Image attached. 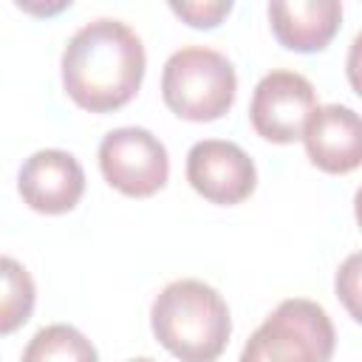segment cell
Masks as SVG:
<instances>
[{"mask_svg":"<svg viewBox=\"0 0 362 362\" xmlns=\"http://www.w3.org/2000/svg\"><path fill=\"white\" fill-rule=\"evenodd\" d=\"M141 37L122 20L96 17L76 28L62 51V88L90 113H110L124 107L144 79Z\"/></svg>","mask_w":362,"mask_h":362,"instance_id":"cell-1","label":"cell"},{"mask_svg":"<svg viewBox=\"0 0 362 362\" xmlns=\"http://www.w3.org/2000/svg\"><path fill=\"white\" fill-rule=\"evenodd\" d=\"M156 339L178 362H215L232 334L226 300L204 280L167 283L150 308Z\"/></svg>","mask_w":362,"mask_h":362,"instance_id":"cell-2","label":"cell"},{"mask_svg":"<svg viewBox=\"0 0 362 362\" xmlns=\"http://www.w3.org/2000/svg\"><path fill=\"white\" fill-rule=\"evenodd\" d=\"M238 93L235 65L215 48L187 45L170 54L161 71L164 105L187 122H215L232 105Z\"/></svg>","mask_w":362,"mask_h":362,"instance_id":"cell-3","label":"cell"},{"mask_svg":"<svg viewBox=\"0 0 362 362\" xmlns=\"http://www.w3.org/2000/svg\"><path fill=\"white\" fill-rule=\"evenodd\" d=\"M334 345L328 311L314 300L288 297L246 339L238 362H331Z\"/></svg>","mask_w":362,"mask_h":362,"instance_id":"cell-4","label":"cell"},{"mask_svg":"<svg viewBox=\"0 0 362 362\" xmlns=\"http://www.w3.org/2000/svg\"><path fill=\"white\" fill-rule=\"evenodd\" d=\"M105 181L127 198H150L170 178V156L147 127H116L99 144Z\"/></svg>","mask_w":362,"mask_h":362,"instance_id":"cell-5","label":"cell"},{"mask_svg":"<svg viewBox=\"0 0 362 362\" xmlns=\"http://www.w3.org/2000/svg\"><path fill=\"white\" fill-rule=\"evenodd\" d=\"M317 110L314 85L297 71H269L252 93L249 122L257 136L272 144H291L303 139L311 113Z\"/></svg>","mask_w":362,"mask_h":362,"instance_id":"cell-6","label":"cell"},{"mask_svg":"<svg viewBox=\"0 0 362 362\" xmlns=\"http://www.w3.org/2000/svg\"><path fill=\"white\" fill-rule=\"evenodd\" d=\"M187 181L209 204L235 206L255 192L257 170L249 153L235 141L204 139L187 153Z\"/></svg>","mask_w":362,"mask_h":362,"instance_id":"cell-7","label":"cell"},{"mask_svg":"<svg viewBox=\"0 0 362 362\" xmlns=\"http://www.w3.org/2000/svg\"><path fill=\"white\" fill-rule=\"evenodd\" d=\"M17 189L34 212L62 215L71 212L85 195V170L65 150H37L23 161Z\"/></svg>","mask_w":362,"mask_h":362,"instance_id":"cell-8","label":"cell"},{"mask_svg":"<svg viewBox=\"0 0 362 362\" xmlns=\"http://www.w3.org/2000/svg\"><path fill=\"white\" fill-rule=\"evenodd\" d=\"M303 144L317 170L331 175L351 173L362 167V116L345 105H317Z\"/></svg>","mask_w":362,"mask_h":362,"instance_id":"cell-9","label":"cell"},{"mask_svg":"<svg viewBox=\"0 0 362 362\" xmlns=\"http://www.w3.org/2000/svg\"><path fill=\"white\" fill-rule=\"evenodd\" d=\"M266 11L274 40L297 54L328 48L342 23L339 0H274Z\"/></svg>","mask_w":362,"mask_h":362,"instance_id":"cell-10","label":"cell"},{"mask_svg":"<svg viewBox=\"0 0 362 362\" xmlns=\"http://www.w3.org/2000/svg\"><path fill=\"white\" fill-rule=\"evenodd\" d=\"M20 362H99V354L82 331L65 322H54L28 339Z\"/></svg>","mask_w":362,"mask_h":362,"instance_id":"cell-11","label":"cell"},{"mask_svg":"<svg viewBox=\"0 0 362 362\" xmlns=\"http://www.w3.org/2000/svg\"><path fill=\"white\" fill-rule=\"evenodd\" d=\"M3 269V305H0V334L8 337L11 331H17L20 325L28 322L31 311H34V280L31 274L14 260V257H3L0 263Z\"/></svg>","mask_w":362,"mask_h":362,"instance_id":"cell-12","label":"cell"},{"mask_svg":"<svg viewBox=\"0 0 362 362\" xmlns=\"http://www.w3.org/2000/svg\"><path fill=\"white\" fill-rule=\"evenodd\" d=\"M334 291L342 308L354 317V322L362 325V252L348 255L334 277Z\"/></svg>","mask_w":362,"mask_h":362,"instance_id":"cell-13","label":"cell"},{"mask_svg":"<svg viewBox=\"0 0 362 362\" xmlns=\"http://www.w3.org/2000/svg\"><path fill=\"white\" fill-rule=\"evenodd\" d=\"M232 0H181L170 3V11L192 28H215L232 11Z\"/></svg>","mask_w":362,"mask_h":362,"instance_id":"cell-14","label":"cell"},{"mask_svg":"<svg viewBox=\"0 0 362 362\" xmlns=\"http://www.w3.org/2000/svg\"><path fill=\"white\" fill-rule=\"evenodd\" d=\"M345 74H348V82L351 88L362 96V31L354 37L351 48H348V59H345Z\"/></svg>","mask_w":362,"mask_h":362,"instance_id":"cell-15","label":"cell"},{"mask_svg":"<svg viewBox=\"0 0 362 362\" xmlns=\"http://www.w3.org/2000/svg\"><path fill=\"white\" fill-rule=\"evenodd\" d=\"M354 215H356V223H359V229H362V187H359L356 195H354Z\"/></svg>","mask_w":362,"mask_h":362,"instance_id":"cell-16","label":"cell"},{"mask_svg":"<svg viewBox=\"0 0 362 362\" xmlns=\"http://www.w3.org/2000/svg\"><path fill=\"white\" fill-rule=\"evenodd\" d=\"M130 362H156V359H147V356H139V359H130Z\"/></svg>","mask_w":362,"mask_h":362,"instance_id":"cell-17","label":"cell"}]
</instances>
